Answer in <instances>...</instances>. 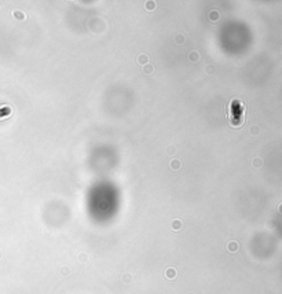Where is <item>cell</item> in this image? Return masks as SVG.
Listing matches in <instances>:
<instances>
[{
    "label": "cell",
    "instance_id": "1",
    "mask_svg": "<svg viewBox=\"0 0 282 294\" xmlns=\"http://www.w3.org/2000/svg\"><path fill=\"white\" fill-rule=\"evenodd\" d=\"M13 15H15V17H19L18 19H25V15L22 13H18V11H13Z\"/></svg>",
    "mask_w": 282,
    "mask_h": 294
},
{
    "label": "cell",
    "instance_id": "2",
    "mask_svg": "<svg viewBox=\"0 0 282 294\" xmlns=\"http://www.w3.org/2000/svg\"><path fill=\"white\" fill-rule=\"evenodd\" d=\"M262 164H263V162H260V160L257 158V160H255V162H253V165H255V166H256V165L259 166V165H262Z\"/></svg>",
    "mask_w": 282,
    "mask_h": 294
}]
</instances>
